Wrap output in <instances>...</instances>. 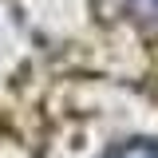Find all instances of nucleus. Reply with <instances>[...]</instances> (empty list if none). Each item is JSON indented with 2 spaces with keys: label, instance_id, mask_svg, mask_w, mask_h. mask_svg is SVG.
<instances>
[{
  "label": "nucleus",
  "instance_id": "f257e3e1",
  "mask_svg": "<svg viewBox=\"0 0 158 158\" xmlns=\"http://www.w3.org/2000/svg\"><path fill=\"white\" fill-rule=\"evenodd\" d=\"M107 158H158V142L154 138H131V142L115 146Z\"/></svg>",
  "mask_w": 158,
  "mask_h": 158
},
{
  "label": "nucleus",
  "instance_id": "f03ea898",
  "mask_svg": "<svg viewBox=\"0 0 158 158\" xmlns=\"http://www.w3.org/2000/svg\"><path fill=\"white\" fill-rule=\"evenodd\" d=\"M135 16H158V0H123Z\"/></svg>",
  "mask_w": 158,
  "mask_h": 158
}]
</instances>
